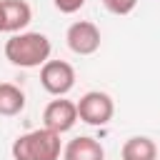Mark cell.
<instances>
[{
	"instance_id": "6da1fadb",
	"label": "cell",
	"mask_w": 160,
	"mask_h": 160,
	"mask_svg": "<svg viewBox=\"0 0 160 160\" xmlns=\"http://www.w3.org/2000/svg\"><path fill=\"white\" fill-rule=\"evenodd\" d=\"M50 40L42 32H15L5 40V58L18 68H40L50 60Z\"/></svg>"
},
{
	"instance_id": "7a4b0ae2",
	"label": "cell",
	"mask_w": 160,
	"mask_h": 160,
	"mask_svg": "<svg viewBox=\"0 0 160 160\" xmlns=\"http://www.w3.org/2000/svg\"><path fill=\"white\" fill-rule=\"evenodd\" d=\"M60 152H62L60 135L48 128L30 130L12 142L15 160H60Z\"/></svg>"
},
{
	"instance_id": "3957f363",
	"label": "cell",
	"mask_w": 160,
	"mask_h": 160,
	"mask_svg": "<svg viewBox=\"0 0 160 160\" xmlns=\"http://www.w3.org/2000/svg\"><path fill=\"white\" fill-rule=\"evenodd\" d=\"M75 105H78V120H82V122H88V125H95V128L108 125V122L112 120V115H115V102H112V98H110L108 92H102V90H90V92H85Z\"/></svg>"
},
{
	"instance_id": "277c9868",
	"label": "cell",
	"mask_w": 160,
	"mask_h": 160,
	"mask_svg": "<svg viewBox=\"0 0 160 160\" xmlns=\"http://www.w3.org/2000/svg\"><path fill=\"white\" fill-rule=\"evenodd\" d=\"M40 85L45 92L62 98L75 88V68L65 60H48L40 65Z\"/></svg>"
},
{
	"instance_id": "5b68a950",
	"label": "cell",
	"mask_w": 160,
	"mask_h": 160,
	"mask_svg": "<svg viewBox=\"0 0 160 160\" xmlns=\"http://www.w3.org/2000/svg\"><path fill=\"white\" fill-rule=\"evenodd\" d=\"M65 40H68V48L75 55H92L100 48V30L90 20H78L68 28Z\"/></svg>"
},
{
	"instance_id": "8992f818",
	"label": "cell",
	"mask_w": 160,
	"mask_h": 160,
	"mask_svg": "<svg viewBox=\"0 0 160 160\" xmlns=\"http://www.w3.org/2000/svg\"><path fill=\"white\" fill-rule=\"evenodd\" d=\"M75 122H78V105L72 100L60 98V100L48 102V108L42 110V128H48L58 135L72 130Z\"/></svg>"
},
{
	"instance_id": "52a82bcc",
	"label": "cell",
	"mask_w": 160,
	"mask_h": 160,
	"mask_svg": "<svg viewBox=\"0 0 160 160\" xmlns=\"http://www.w3.org/2000/svg\"><path fill=\"white\" fill-rule=\"evenodd\" d=\"M32 20V10L25 0H0V32H20Z\"/></svg>"
},
{
	"instance_id": "ba28073f",
	"label": "cell",
	"mask_w": 160,
	"mask_h": 160,
	"mask_svg": "<svg viewBox=\"0 0 160 160\" xmlns=\"http://www.w3.org/2000/svg\"><path fill=\"white\" fill-rule=\"evenodd\" d=\"M62 160H105V150L95 138L80 135V138H72L65 145Z\"/></svg>"
},
{
	"instance_id": "9c48e42d",
	"label": "cell",
	"mask_w": 160,
	"mask_h": 160,
	"mask_svg": "<svg viewBox=\"0 0 160 160\" xmlns=\"http://www.w3.org/2000/svg\"><path fill=\"white\" fill-rule=\"evenodd\" d=\"M120 158L122 160H158V145L148 135H135L125 140Z\"/></svg>"
},
{
	"instance_id": "30bf717a",
	"label": "cell",
	"mask_w": 160,
	"mask_h": 160,
	"mask_svg": "<svg viewBox=\"0 0 160 160\" xmlns=\"http://www.w3.org/2000/svg\"><path fill=\"white\" fill-rule=\"evenodd\" d=\"M25 108V92L12 82H0V115L12 118L20 115Z\"/></svg>"
},
{
	"instance_id": "8fae6325",
	"label": "cell",
	"mask_w": 160,
	"mask_h": 160,
	"mask_svg": "<svg viewBox=\"0 0 160 160\" xmlns=\"http://www.w3.org/2000/svg\"><path fill=\"white\" fill-rule=\"evenodd\" d=\"M102 5L108 8V12L112 15H130L138 5V0H102Z\"/></svg>"
},
{
	"instance_id": "7c38bea8",
	"label": "cell",
	"mask_w": 160,
	"mask_h": 160,
	"mask_svg": "<svg viewBox=\"0 0 160 160\" xmlns=\"http://www.w3.org/2000/svg\"><path fill=\"white\" fill-rule=\"evenodd\" d=\"M52 5H55L60 12H65V15H72V12H78V10L85 5V0H52Z\"/></svg>"
}]
</instances>
